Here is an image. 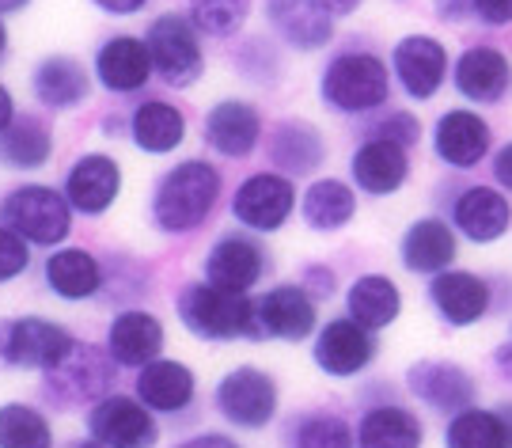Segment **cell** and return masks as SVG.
<instances>
[{"instance_id": "39", "label": "cell", "mask_w": 512, "mask_h": 448, "mask_svg": "<svg viewBox=\"0 0 512 448\" xmlns=\"http://www.w3.org/2000/svg\"><path fill=\"white\" fill-rule=\"evenodd\" d=\"M186 16L198 27V35L232 38L251 19V0H190Z\"/></svg>"}, {"instance_id": "49", "label": "cell", "mask_w": 512, "mask_h": 448, "mask_svg": "<svg viewBox=\"0 0 512 448\" xmlns=\"http://www.w3.org/2000/svg\"><path fill=\"white\" fill-rule=\"evenodd\" d=\"M494 361H497V369H501V376H509L512 380V346H501L494 354Z\"/></svg>"}, {"instance_id": "25", "label": "cell", "mask_w": 512, "mask_h": 448, "mask_svg": "<svg viewBox=\"0 0 512 448\" xmlns=\"http://www.w3.org/2000/svg\"><path fill=\"white\" fill-rule=\"evenodd\" d=\"M266 156L281 175H311L327 160V141L304 118H285L270 130Z\"/></svg>"}, {"instance_id": "7", "label": "cell", "mask_w": 512, "mask_h": 448, "mask_svg": "<svg viewBox=\"0 0 512 448\" xmlns=\"http://www.w3.org/2000/svg\"><path fill=\"white\" fill-rule=\"evenodd\" d=\"M391 92V73L376 54L365 50H346L330 57V65L319 76V95L323 103L342 114L376 111Z\"/></svg>"}, {"instance_id": "2", "label": "cell", "mask_w": 512, "mask_h": 448, "mask_svg": "<svg viewBox=\"0 0 512 448\" xmlns=\"http://www.w3.org/2000/svg\"><path fill=\"white\" fill-rule=\"evenodd\" d=\"M175 316L202 342H239L255 338V300L236 289L194 281L175 297Z\"/></svg>"}, {"instance_id": "6", "label": "cell", "mask_w": 512, "mask_h": 448, "mask_svg": "<svg viewBox=\"0 0 512 448\" xmlns=\"http://www.w3.org/2000/svg\"><path fill=\"white\" fill-rule=\"evenodd\" d=\"M76 350V338L65 323L46 316H12L0 319V365L23 373H50L65 365Z\"/></svg>"}, {"instance_id": "15", "label": "cell", "mask_w": 512, "mask_h": 448, "mask_svg": "<svg viewBox=\"0 0 512 448\" xmlns=\"http://www.w3.org/2000/svg\"><path fill=\"white\" fill-rule=\"evenodd\" d=\"M164 319L148 308H122L107 327V354L118 369H145L164 357Z\"/></svg>"}, {"instance_id": "24", "label": "cell", "mask_w": 512, "mask_h": 448, "mask_svg": "<svg viewBox=\"0 0 512 448\" xmlns=\"http://www.w3.org/2000/svg\"><path fill=\"white\" fill-rule=\"evenodd\" d=\"M429 300L444 323L471 327L490 312V285L467 270H444L429 285Z\"/></svg>"}, {"instance_id": "1", "label": "cell", "mask_w": 512, "mask_h": 448, "mask_svg": "<svg viewBox=\"0 0 512 448\" xmlns=\"http://www.w3.org/2000/svg\"><path fill=\"white\" fill-rule=\"evenodd\" d=\"M224 175L209 160H183L171 171L160 175V183L152 190V224L167 236H183L202 228L213 209H217Z\"/></svg>"}, {"instance_id": "11", "label": "cell", "mask_w": 512, "mask_h": 448, "mask_svg": "<svg viewBox=\"0 0 512 448\" xmlns=\"http://www.w3.org/2000/svg\"><path fill=\"white\" fill-rule=\"evenodd\" d=\"M296 209V187L281 171H255L232 194V217L247 232H277Z\"/></svg>"}, {"instance_id": "29", "label": "cell", "mask_w": 512, "mask_h": 448, "mask_svg": "<svg viewBox=\"0 0 512 448\" xmlns=\"http://www.w3.org/2000/svg\"><path fill=\"white\" fill-rule=\"evenodd\" d=\"M456 228L471 243H494L509 232L512 224V206L505 194H497L494 187H471L456 198Z\"/></svg>"}, {"instance_id": "8", "label": "cell", "mask_w": 512, "mask_h": 448, "mask_svg": "<svg viewBox=\"0 0 512 448\" xmlns=\"http://www.w3.org/2000/svg\"><path fill=\"white\" fill-rule=\"evenodd\" d=\"M145 46L152 54V73L160 76L167 88L186 92V88H194L202 80V38H198V27L190 23L186 12H160L148 23Z\"/></svg>"}, {"instance_id": "52", "label": "cell", "mask_w": 512, "mask_h": 448, "mask_svg": "<svg viewBox=\"0 0 512 448\" xmlns=\"http://www.w3.org/2000/svg\"><path fill=\"white\" fill-rule=\"evenodd\" d=\"M8 54V27H4V16H0V61Z\"/></svg>"}, {"instance_id": "13", "label": "cell", "mask_w": 512, "mask_h": 448, "mask_svg": "<svg viewBox=\"0 0 512 448\" xmlns=\"http://www.w3.org/2000/svg\"><path fill=\"white\" fill-rule=\"evenodd\" d=\"M133 395L145 403L156 418H186L198 403V373L175 361V357H156L152 365L137 369Z\"/></svg>"}, {"instance_id": "38", "label": "cell", "mask_w": 512, "mask_h": 448, "mask_svg": "<svg viewBox=\"0 0 512 448\" xmlns=\"http://www.w3.org/2000/svg\"><path fill=\"white\" fill-rule=\"evenodd\" d=\"M444 448H509V433L497 411L467 407L452 414L448 430H444Z\"/></svg>"}, {"instance_id": "20", "label": "cell", "mask_w": 512, "mask_h": 448, "mask_svg": "<svg viewBox=\"0 0 512 448\" xmlns=\"http://www.w3.org/2000/svg\"><path fill=\"white\" fill-rule=\"evenodd\" d=\"M95 80L114 95L141 92L152 76V54L145 38L137 35H114L95 50Z\"/></svg>"}, {"instance_id": "33", "label": "cell", "mask_w": 512, "mask_h": 448, "mask_svg": "<svg viewBox=\"0 0 512 448\" xmlns=\"http://www.w3.org/2000/svg\"><path fill=\"white\" fill-rule=\"evenodd\" d=\"M54 156V130L38 114H16V122L0 133V164L16 171H38Z\"/></svg>"}, {"instance_id": "28", "label": "cell", "mask_w": 512, "mask_h": 448, "mask_svg": "<svg viewBox=\"0 0 512 448\" xmlns=\"http://www.w3.org/2000/svg\"><path fill=\"white\" fill-rule=\"evenodd\" d=\"M433 149L452 168H475L490 152V126L475 111L440 114L437 130H433Z\"/></svg>"}, {"instance_id": "21", "label": "cell", "mask_w": 512, "mask_h": 448, "mask_svg": "<svg viewBox=\"0 0 512 448\" xmlns=\"http://www.w3.org/2000/svg\"><path fill=\"white\" fill-rule=\"evenodd\" d=\"M391 65L410 99H433L448 76V50L429 35H406L395 46Z\"/></svg>"}, {"instance_id": "34", "label": "cell", "mask_w": 512, "mask_h": 448, "mask_svg": "<svg viewBox=\"0 0 512 448\" xmlns=\"http://www.w3.org/2000/svg\"><path fill=\"white\" fill-rule=\"evenodd\" d=\"M509 61L494 46H471L456 61V88L475 103H497L509 88Z\"/></svg>"}, {"instance_id": "35", "label": "cell", "mask_w": 512, "mask_h": 448, "mask_svg": "<svg viewBox=\"0 0 512 448\" xmlns=\"http://www.w3.org/2000/svg\"><path fill=\"white\" fill-rule=\"evenodd\" d=\"M346 312L353 323H361L365 331H380L387 323H395L403 312V293L399 285L384 274H365L349 285L346 293Z\"/></svg>"}, {"instance_id": "26", "label": "cell", "mask_w": 512, "mask_h": 448, "mask_svg": "<svg viewBox=\"0 0 512 448\" xmlns=\"http://www.w3.org/2000/svg\"><path fill=\"white\" fill-rule=\"evenodd\" d=\"M349 175L353 183L372 194V198H384V194H395V190L406 183L410 175V160H406V149L395 145V141H384V137H372L361 149L353 152L349 160Z\"/></svg>"}, {"instance_id": "53", "label": "cell", "mask_w": 512, "mask_h": 448, "mask_svg": "<svg viewBox=\"0 0 512 448\" xmlns=\"http://www.w3.org/2000/svg\"><path fill=\"white\" fill-rule=\"evenodd\" d=\"M69 448H107V445H99V441H92V437H80V441H73Z\"/></svg>"}, {"instance_id": "45", "label": "cell", "mask_w": 512, "mask_h": 448, "mask_svg": "<svg viewBox=\"0 0 512 448\" xmlns=\"http://www.w3.org/2000/svg\"><path fill=\"white\" fill-rule=\"evenodd\" d=\"M494 179L501 183L505 190H512V141L505 145V149L497 152V160H494Z\"/></svg>"}, {"instance_id": "37", "label": "cell", "mask_w": 512, "mask_h": 448, "mask_svg": "<svg viewBox=\"0 0 512 448\" xmlns=\"http://www.w3.org/2000/svg\"><path fill=\"white\" fill-rule=\"evenodd\" d=\"M0 448H54V426L35 403H0Z\"/></svg>"}, {"instance_id": "42", "label": "cell", "mask_w": 512, "mask_h": 448, "mask_svg": "<svg viewBox=\"0 0 512 448\" xmlns=\"http://www.w3.org/2000/svg\"><path fill=\"white\" fill-rule=\"evenodd\" d=\"M475 16L490 27L512 23V0H475Z\"/></svg>"}, {"instance_id": "18", "label": "cell", "mask_w": 512, "mask_h": 448, "mask_svg": "<svg viewBox=\"0 0 512 448\" xmlns=\"http://www.w3.org/2000/svg\"><path fill=\"white\" fill-rule=\"evenodd\" d=\"M202 137L224 160H247L262 141V111L247 99H220L205 111Z\"/></svg>"}, {"instance_id": "16", "label": "cell", "mask_w": 512, "mask_h": 448, "mask_svg": "<svg viewBox=\"0 0 512 448\" xmlns=\"http://www.w3.org/2000/svg\"><path fill=\"white\" fill-rule=\"evenodd\" d=\"M262 12L270 31L300 54H315L334 38V12L327 0H262Z\"/></svg>"}, {"instance_id": "44", "label": "cell", "mask_w": 512, "mask_h": 448, "mask_svg": "<svg viewBox=\"0 0 512 448\" xmlns=\"http://www.w3.org/2000/svg\"><path fill=\"white\" fill-rule=\"evenodd\" d=\"M92 4L107 16H137L148 0H92Z\"/></svg>"}, {"instance_id": "19", "label": "cell", "mask_w": 512, "mask_h": 448, "mask_svg": "<svg viewBox=\"0 0 512 448\" xmlns=\"http://www.w3.org/2000/svg\"><path fill=\"white\" fill-rule=\"evenodd\" d=\"M406 388L414 399H421L429 411L437 414H459L471 407L475 399V376L456 361H418L406 369Z\"/></svg>"}, {"instance_id": "17", "label": "cell", "mask_w": 512, "mask_h": 448, "mask_svg": "<svg viewBox=\"0 0 512 448\" xmlns=\"http://www.w3.org/2000/svg\"><path fill=\"white\" fill-rule=\"evenodd\" d=\"M73 213L84 217H103L118 194H122V164L107 152H84L73 168L65 171V190Z\"/></svg>"}, {"instance_id": "40", "label": "cell", "mask_w": 512, "mask_h": 448, "mask_svg": "<svg viewBox=\"0 0 512 448\" xmlns=\"http://www.w3.org/2000/svg\"><path fill=\"white\" fill-rule=\"evenodd\" d=\"M27 266H31V243L0 224V285L16 281Z\"/></svg>"}, {"instance_id": "41", "label": "cell", "mask_w": 512, "mask_h": 448, "mask_svg": "<svg viewBox=\"0 0 512 448\" xmlns=\"http://www.w3.org/2000/svg\"><path fill=\"white\" fill-rule=\"evenodd\" d=\"M376 137H384V141H395V145H403V149H410V145H418L421 126H418V118H414V114L395 111V114H387L384 122H380V130H376Z\"/></svg>"}, {"instance_id": "23", "label": "cell", "mask_w": 512, "mask_h": 448, "mask_svg": "<svg viewBox=\"0 0 512 448\" xmlns=\"http://www.w3.org/2000/svg\"><path fill=\"white\" fill-rule=\"evenodd\" d=\"M42 278H46V289L54 297H61L65 304H80V300H92L103 293L107 270L84 247H57L42 266Z\"/></svg>"}, {"instance_id": "46", "label": "cell", "mask_w": 512, "mask_h": 448, "mask_svg": "<svg viewBox=\"0 0 512 448\" xmlns=\"http://www.w3.org/2000/svg\"><path fill=\"white\" fill-rule=\"evenodd\" d=\"M467 12H475V0H437L440 19H463Z\"/></svg>"}, {"instance_id": "4", "label": "cell", "mask_w": 512, "mask_h": 448, "mask_svg": "<svg viewBox=\"0 0 512 448\" xmlns=\"http://www.w3.org/2000/svg\"><path fill=\"white\" fill-rule=\"evenodd\" d=\"M213 411L243 433L270 430L281 414V384L258 365H236L213 384Z\"/></svg>"}, {"instance_id": "10", "label": "cell", "mask_w": 512, "mask_h": 448, "mask_svg": "<svg viewBox=\"0 0 512 448\" xmlns=\"http://www.w3.org/2000/svg\"><path fill=\"white\" fill-rule=\"evenodd\" d=\"M319 331V300L304 285H274L255 300V342H308Z\"/></svg>"}, {"instance_id": "36", "label": "cell", "mask_w": 512, "mask_h": 448, "mask_svg": "<svg viewBox=\"0 0 512 448\" xmlns=\"http://www.w3.org/2000/svg\"><path fill=\"white\" fill-rule=\"evenodd\" d=\"M357 213V198L342 179H315L300 198V217L311 232H338Z\"/></svg>"}, {"instance_id": "31", "label": "cell", "mask_w": 512, "mask_h": 448, "mask_svg": "<svg viewBox=\"0 0 512 448\" xmlns=\"http://www.w3.org/2000/svg\"><path fill=\"white\" fill-rule=\"evenodd\" d=\"M399 255H403V266L410 274H444L456 259V236L444 221L425 217V221H414L406 228Z\"/></svg>"}, {"instance_id": "14", "label": "cell", "mask_w": 512, "mask_h": 448, "mask_svg": "<svg viewBox=\"0 0 512 448\" xmlns=\"http://www.w3.org/2000/svg\"><path fill=\"white\" fill-rule=\"evenodd\" d=\"M266 266H270V255H266V247H262L251 232H224V236L209 247V255H205V262H202L209 285L236 289V293L255 289L258 281L266 278Z\"/></svg>"}, {"instance_id": "51", "label": "cell", "mask_w": 512, "mask_h": 448, "mask_svg": "<svg viewBox=\"0 0 512 448\" xmlns=\"http://www.w3.org/2000/svg\"><path fill=\"white\" fill-rule=\"evenodd\" d=\"M497 414H501V422H505V433H509V448H512V403H501V407H497Z\"/></svg>"}, {"instance_id": "48", "label": "cell", "mask_w": 512, "mask_h": 448, "mask_svg": "<svg viewBox=\"0 0 512 448\" xmlns=\"http://www.w3.org/2000/svg\"><path fill=\"white\" fill-rule=\"evenodd\" d=\"M327 4H330V12H334V16H353L365 0H327Z\"/></svg>"}, {"instance_id": "27", "label": "cell", "mask_w": 512, "mask_h": 448, "mask_svg": "<svg viewBox=\"0 0 512 448\" xmlns=\"http://www.w3.org/2000/svg\"><path fill=\"white\" fill-rule=\"evenodd\" d=\"M129 141L145 156H167L186 141V114L167 99H145L129 114Z\"/></svg>"}, {"instance_id": "22", "label": "cell", "mask_w": 512, "mask_h": 448, "mask_svg": "<svg viewBox=\"0 0 512 448\" xmlns=\"http://www.w3.org/2000/svg\"><path fill=\"white\" fill-rule=\"evenodd\" d=\"M31 92L46 111H73L92 95V73L73 54L42 57L31 73Z\"/></svg>"}, {"instance_id": "9", "label": "cell", "mask_w": 512, "mask_h": 448, "mask_svg": "<svg viewBox=\"0 0 512 448\" xmlns=\"http://www.w3.org/2000/svg\"><path fill=\"white\" fill-rule=\"evenodd\" d=\"M84 430L92 441L107 448H156L160 445V418L148 411L137 395L110 392L84 414Z\"/></svg>"}, {"instance_id": "43", "label": "cell", "mask_w": 512, "mask_h": 448, "mask_svg": "<svg viewBox=\"0 0 512 448\" xmlns=\"http://www.w3.org/2000/svg\"><path fill=\"white\" fill-rule=\"evenodd\" d=\"M175 448H243L236 437H228V433H198V437H190L183 445Z\"/></svg>"}, {"instance_id": "3", "label": "cell", "mask_w": 512, "mask_h": 448, "mask_svg": "<svg viewBox=\"0 0 512 448\" xmlns=\"http://www.w3.org/2000/svg\"><path fill=\"white\" fill-rule=\"evenodd\" d=\"M114 376L118 365L110 361L107 346L92 342H76V350L65 357V365H57L50 373H42V403L57 414L88 411L99 399L114 392Z\"/></svg>"}, {"instance_id": "12", "label": "cell", "mask_w": 512, "mask_h": 448, "mask_svg": "<svg viewBox=\"0 0 512 448\" xmlns=\"http://www.w3.org/2000/svg\"><path fill=\"white\" fill-rule=\"evenodd\" d=\"M311 361L323 376L334 380H349V376H361L376 361V338L372 331H365L361 323H353L349 316L330 319L315 331L311 342Z\"/></svg>"}, {"instance_id": "47", "label": "cell", "mask_w": 512, "mask_h": 448, "mask_svg": "<svg viewBox=\"0 0 512 448\" xmlns=\"http://www.w3.org/2000/svg\"><path fill=\"white\" fill-rule=\"evenodd\" d=\"M16 122V99H12V92L0 84V133L8 130Z\"/></svg>"}, {"instance_id": "30", "label": "cell", "mask_w": 512, "mask_h": 448, "mask_svg": "<svg viewBox=\"0 0 512 448\" xmlns=\"http://www.w3.org/2000/svg\"><path fill=\"white\" fill-rule=\"evenodd\" d=\"M353 437H357V448H421L425 430L414 411H406L399 403H380L357 418Z\"/></svg>"}, {"instance_id": "50", "label": "cell", "mask_w": 512, "mask_h": 448, "mask_svg": "<svg viewBox=\"0 0 512 448\" xmlns=\"http://www.w3.org/2000/svg\"><path fill=\"white\" fill-rule=\"evenodd\" d=\"M31 0H0V16H12V12H23Z\"/></svg>"}, {"instance_id": "5", "label": "cell", "mask_w": 512, "mask_h": 448, "mask_svg": "<svg viewBox=\"0 0 512 448\" xmlns=\"http://www.w3.org/2000/svg\"><path fill=\"white\" fill-rule=\"evenodd\" d=\"M0 224L23 236L31 247H57L73 232V206L61 190L23 183L0 198Z\"/></svg>"}, {"instance_id": "32", "label": "cell", "mask_w": 512, "mask_h": 448, "mask_svg": "<svg viewBox=\"0 0 512 448\" xmlns=\"http://www.w3.org/2000/svg\"><path fill=\"white\" fill-rule=\"evenodd\" d=\"M281 448H357L353 426L330 407L296 411L281 426Z\"/></svg>"}]
</instances>
